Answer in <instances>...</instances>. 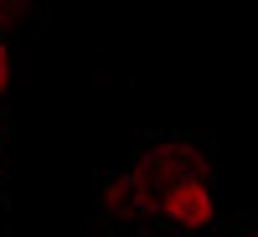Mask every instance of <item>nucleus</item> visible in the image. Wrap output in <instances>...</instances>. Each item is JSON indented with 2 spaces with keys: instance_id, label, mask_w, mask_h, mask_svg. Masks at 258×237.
I'll list each match as a JSON object with an SVG mask.
<instances>
[{
  "instance_id": "obj_1",
  "label": "nucleus",
  "mask_w": 258,
  "mask_h": 237,
  "mask_svg": "<svg viewBox=\"0 0 258 237\" xmlns=\"http://www.w3.org/2000/svg\"><path fill=\"white\" fill-rule=\"evenodd\" d=\"M109 206L124 217H160L170 227H207L217 201H212V176L202 149H191L186 139L150 144L140 165L109 186Z\"/></svg>"
},
{
  "instance_id": "obj_2",
  "label": "nucleus",
  "mask_w": 258,
  "mask_h": 237,
  "mask_svg": "<svg viewBox=\"0 0 258 237\" xmlns=\"http://www.w3.org/2000/svg\"><path fill=\"white\" fill-rule=\"evenodd\" d=\"M21 11H26V0H0V31H6L11 21H21Z\"/></svg>"
},
{
  "instance_id": "obj_3",
  "label": "nucleus",
  "mask_w": 258,
  "mask_h": 237,
  "mask_svg": "<svg viewBox=\"0 0 258 237\" xmlns=\"http://www.w3.org/2000/svg\"><path fill=\"white\" fill-rule=\"evenodd\" d=\"M11 88V52H6V41H0V98H6Z\"/></svg>"
}]
</instances>
